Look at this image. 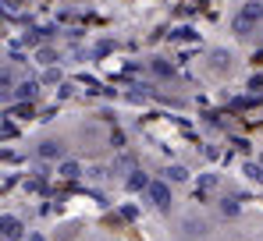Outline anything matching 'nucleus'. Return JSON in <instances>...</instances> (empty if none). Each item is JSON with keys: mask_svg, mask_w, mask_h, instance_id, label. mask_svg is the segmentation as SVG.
Segmentation results:
<instances>
[{"mask_svg": "<svg viewBox=\"0 0 263 241\" xmlns=\"http://www.w3.org/2000/svg\"><path fill=\"white\" fill-rule=\"evenodd\" d=\"M14 89H18V85H14V71H11V64H7V68L0 71V92L11 99V96H14Z\"/></svg>", "mask_w": 263, "mask_h": 241, "instance_id": "obj_6", "label": "nucleus"}, {"mask_svg": "<svg viewBox=\"0 0 263 241\" xmlns=\"http://www.w3.org/2000/svg\"><path fill=\"white\" fill-rule=\"evenodd\" d=\"M220 213L224 216H238V199H224L220 202Z\"/></svg>", "mask_w": 263, "mask_h": 241, "instance_id": "obj_13", "label": "nucleus"}, {"mask_svg": "<svg viewBox=\"0 0 263 241\" xmlns=\"http://www.w3.org/2000/svg\"><path fill=\"white\" fill-rule=\"evenodd\" d=\"M0 234H4V241H22L25 238V224L14 213H4L0 216Z\"/></svg>", "mask_w": 263, "mask_h": 241, "instance_id": "obj_3", "label": "nucleus"}, {"mask_svg": "<svg viewBox=\"0 0 263 241\" xmlns=\"http://www.w3.org/2000/svg\"><path fill=\"white\" fill-rule=\"evenodd\" d=\"M146 199L153 202V209L167 213V209H171V202H175V195H171V188H167L164 181H153V185L146 188Z\"/></svg>", "mask_w": 263, "mask_h": 241, "instance_id": "obj_2", "label": "nucleus"}, {"mask_svg": "<svg viewBox=\"0 0 263 241\" xmlns=\"http://www.w3.org/2000/svg\"><path fill=\"white\" fill-rule=\"evenodd\" d=\"M167 181H189V170H185L181 163H171V167H167Z\"/></svg>", "mask_w": 263, "mask_h": 241, "instance_id": "obj_10", "label": "nucleus"}, {"mask_svg": "<svg viewBox=\"0 0 263 241\" xmlns=\"http://www.w3.org/2000/svg\"><path fill=\"white\" fill-rule=\"evenodd\" d=\"M260 160H263V156H260Z\"/></svg>", "mask_w": 263, "mask_h": 241, "instance_id": "obj_15", "label": "nucleus"}, {"mask_svg": "<svg viewBox=\"0 0 263 241\" xmlns=\"http://www.w3.org/2000/svg\"><path fill=\"white\" fill-rule=\"evenodd\" d=\"M36 89H40V82L25 78V82H18V89H14V96H11V99H32V96H36Z\"/></svg>", "mask_w": 263, "mask_h": 241, "instance_id": "obj_5", "label": "nucleus"}, {"mask_svg": "<svg viewBox=\"0 0 263 241\" xmlns=\"http://www.w3.org/2000/svg\"><path fill=\"white\" fill-rule=\"evenodd\" d=\"M149 185H153V181H149V177H146L142 170H132V177H128V192H146Z\"/></svg>", "mask_w": 263, "mask_h": 241, "instance_id": "obj_7", "label": "nucleus"}, {"mask_svg": "<svg viewBox=\"0 0 263 241\" xmlns=\"http://www.w3.org/2000/svg\"><path fill=\"white\" fill-rule=\"evenodd\" d=\"M260 22H263V0H246L238 7V14L231 18V32L235 36H249V32H256Z\"/></svg>", "mask_w": 263, "mask_h": 241, "instance_id": "obj_1", "label": "nucleus"}, {"mask_svg": "<svg viewBox=\"0 0 263 241\" xmlns=\"http://www.w3.org/2000/svg\"><path fill=\"white\" fill-rule=\"evenodd\" d=\"M29 241H46V238H40V234H29Z\"/></svg>", "mask_w": 263, "mask_h": 241, "instance_id": "obj_14", "label": "nucleus"}, {"mask_svg": "<svg viewBox=\"0 0 263 241\" xmlns=\"http://www.w3.org/2000/svg\"><path fill=\"white\" fill-rule=\"evenodd\" d=\"M214 68H217V71H224V68H231V53H224V50H217V53H214Z\"/></svg>", "mask_w": 263, "mask_h": 241, "instance_id": "obj_12", "label": "nucleus"}, {"mask_svg": "<svg viewBox=\"0 0 263 241\" xmlns=\"http://www.w3.org/2000/svg\"><path fill=\"white\" fill-rule=\"evenodd\" d=\"M40 156L43 160H64V142L61 138H43L40 142Z\"/></svg>", "mask_w": 263, "mask_h": 241, "instance_id": "obj_4", "label": "nucleus"}, {"mask_svg": "<svg viewBox=\"0 0 263 241\" xmlns=\"http://www.w3.org/2000/svg\"><path fill=\"white\" fill-rule=\"evenodd\" d=\"M149 68H153V75H160V78H171V75H175V64H167L164 57H153Z\"/></svg>", "mask_w": 263, "mask_h": 241, "instance_id": "obj_8", "label": "nucleus"}, {"mask_svg": "<svg viewBox=\"0 0 263 241\" xmlns=\"http://www.w3.org/2000/svg\"><path fill=\"white\" fill-rule=\"evenodd\" d=\"M57 170H61V177H79V174H82V170H79V163H71V160H64Z\"/></svg>", "mask_w": 263, "mask_h": 241, "instance_id": "obj_11", "label": "nucleus"}, {"mask_svg": "<svg viewBox=\"0 0 263 241\" xmlns=\"http://www.w3.org/2000/svg\"><path fill=\"white\" fill-rule=\"evenodd\" d=\"M246 174H249V181L263 185V160H256V163H246Z\"/></svg>", "mask_w": 263, "mask_h": 241, "instance_id": "obj_9", "label": "nucleus"}]
</instances>
